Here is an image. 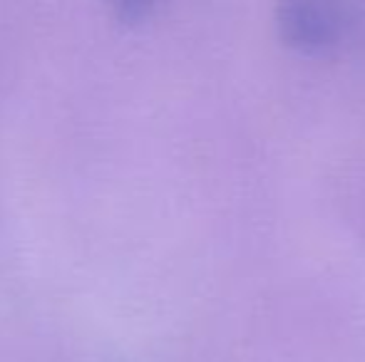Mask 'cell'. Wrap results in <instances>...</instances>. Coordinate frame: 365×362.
Segmentation results:
<instances>
[{"mask_svg":"<svg viewBox=\"0 0 365 362\" xmlns=\"http://www.w3.org/2000/svg\"><path fill=\"white\" fill-rule=\"evenodd\" d=\"M276 25L286 45L316 55L346 40L353 15L346 0H279Z\"/></svg>","mask_w":365,"mask_h":362,"instance_id":"1","label":"cell"},{"mask_svg":"<svg viewBox=\"0 0 365 362\" xmlns=\"http://www.w3.org/2000/svg\"><path fill=\"white\" fill-rule=\"evenodd\" d=\"M117 10H120L122 18H130V20H140L152 10L154 0H110Z\"/></svg>","mask_w":365,"mask_h":362,"instance_id":"2","label":"cell"}]
</instances>
